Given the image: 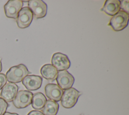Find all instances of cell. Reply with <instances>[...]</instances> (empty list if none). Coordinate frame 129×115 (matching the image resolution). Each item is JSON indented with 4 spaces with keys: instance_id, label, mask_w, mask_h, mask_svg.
I'll list each match as a JSON object with an SVG mask.
<instances>
[{
    "instance_id": "52a82bcc",
    "label": "cell",
    "mask_w": 129,
    "mask_h": 115,
    "mask_svg": "<svg viewBox=\"0 0 129 115\" xmlns=\"http://www.w3.org/2000/svg\"><path fill=\"white\" fill-rule=\"evenodd\" d=\"M33 18L31 11L28 7H24L19 11L16 22L18 26L20 28H25L30 26Z\"/></svg>"
},
{
    "instance_id": "4fadbf2b",
    "label": "cell",
    "mask_w": 129,
    "mask_h": 115,
    "mask_svg": "<svg viewBox=\"0 0 129 115\" xmlns=\"http://www.w3.org/2000/svg\"><path fill=\"white\" fill-rule=\"evenodd\" d=\"M120 1L119 0H106L100 11L107 15L113 16L120 11Z\"/></svg>"
},
{
    "instance_id": "3957f363",
    "label": "cell",
    "mask_w": 129,
    "mask_h": 115,
    "mask_svg": "<svg viewBox=\"0 0 129 115\" xmlns=\"http://www.w3.org/2000/svg\"><path fill=\"white\" fill-rule=\"evenodd\" d=\"M81 93L74 88L64 90L61 98V105L66 108H71L77 103Z\"/></svg>"
},
{
    "instance_id": "277c9868",
    "label": "cell",
    "mask_w": 129,
    "mask_h": 115,
    "mask_svg": "<svg viewBox=\"0 0 129 115\" xmlns=\"http://www.w3.org/2000/svg\"><path fill=\"white\" fill-rule=\"evenodd\" d=\"M28 8L31 11L35 19L44 17L47 11L46 4L42 0H30L28 3Z\"/></svg>"
},
{
    "instance_id": "ac0fdd59",
    "label": "cell",
    "mask_w": 129,
    "mask_h": 115,
    "mask_svg": "<svg viewBox=\"0 0 129 115\" xmlns=\"http://www.w3.org/2000/svg\"><path fill=\"white\" fill-rule=\"evenodd\" d=\"M120 1V9L122 10V11L125 12L126 13H129L128 10V1Z\"/></svg>"
},
{
    "instance_id": "30bf717a",
    "label": "cell",
    "mask_w": 129,
    "mask_h": 115,
    "mask_svg": "<svg viewBox=\"0 0 129 115\" xmlns=\"http://www.w3.org/2000/svg\"><path fill=\"white\" fill-rule=\"evenodd\" d=\"M18 86L15 83H7L2 88L1 96L7 102L12 101L15 98L18 91Z\"/></svg>"
},
{
    "instance_id": "2e32d148",
    "label": "cell",
    "mask_w": 129,
    "mask_h": 115,
    "mask_svg": "<svg viewBox=\"0 0 129 115\" xmlns=\"http://www.w3.org/2000/svg\"><path fill=\"white\" fill-rule=\"evenodd\" d=\"M58 108L59 104L57 102L51 100H47L41 109V112L44 115H56Z\"/></svg>"
},
{
    "instance_id": "ffe728a7",
    "label": "cell",
    "mask_w": 129,
    "mask_h": 115,
    "mask_svg": "<svg viewBox=\"0 0 129 115\" xmlns=\"http://www.w3.org/2000/svg\"><path fill=\"white\" fill-rule=\"evenodd\" d=\"M27 115H44L41 111L36 110H33L30 111Z\"/></svg>"
},
{
    "instance_id": "7402d4cb",
    "label": "cell",
    "mask_w": 129,
    "mask_h": 115,
    "mask_svg": "<svg viewBox=\"0 0 129 115\" xmlns=\"http://www.w3.org/2000/svg\"><path fill=\"white\" fill-rule=\"evenodd\" d=\"M2 69H3V67H2V62H1V59H0V72L2 71Z\"/></svg>"
},
{
    "instance_id": "7a4b0ae2",
    "label": "cell",
    "mask_w": 129,
    "mask_h": 115,
    "mask_svg": "<svg viewBox=\"0 0 129 115\" xmlns=\"http://www.w3.org/2000/svg\"><path fill=\"white\" fill-rule=\"evenodd\" d=\"M128 19V14L120 10L112 17L108 25L114 31H119L124 29L127 26Z\"/></svg>"
},
{
    "instance_id": "6da1fadb",
    "label": "cell",
    "mask_w": 129,
    "mask_h": 115,
    "mask_svg": "<svg viewBox=\"0 0 129 115\" xmlns=\"http://www.w3.org/2000/svg\"><path fill=\"white\" fill-rule=\"evenodd\" d=\"M30 72L23 64L11 67L6 73V78L9 83H20L24 78L28 75Z\"/></svg>"
},
{
    "instance_id": "44dd1931",
    "label": "cell",
    "mask_w": 129,
    "mask_h": 115,
    "mask_svg": "<svg viewBox=\"0 0 129 115\" xmlns=\"http://www.w3.org/2000/svg\"><path fill=\"white\" fill-rule=\"evenodd\" d=\"M4 115H19V114L16 113H12V112H6Z\"/></svg>"
},
{
    "instance_id": "ba28073f",
    "label": "cell",
    "mask_w": 129,
    "mask_h": 115,
    "mask_svg": "<svg viewBox=\"0 0 129 115\" xmlns=\"http://www.w3.org/2000/svg\"><path fill=\"white\" fill-rule=\"evenodd\" d=\"M23 2L21 0H10L4 6V11L8 18L16 19L22 8Z\"/></svg>"
},
{
    "instance_id": "7c38bea8",
    "label": "cell",
    "mask_w": 129,
    "mask_h": 115,
    "mask_svg": "<svg viewBox=\"0 0 129 115\" xmlns=\"http://www.w3.org/2000/svg\"><path fill=\"white\" fill-rule=\"evenodd\" d=\"M22 84L25 87L30 91L39 89L42 83V78L39 75H28L22 80Z\"/></svg>"
},
{
    "instance_id": "603a6c76",
    "label": "cell",
    "mask_w": 129,
    "mask_h": 115,
    "mask_svg": "<svg viewBox=\"0 0 129 115\" xmlns=\"http://www.w3.org/2000/svg\"><path fill=\"white\" fill-rule=\"evenodd\" d=\"M80 115H84L83 114H80Z\"/></svg>"
},
{
    "instance_id": "9c48e42d",
    "label": "cell",
    "mask_w": 129,
    "mask_h": 115,
    "mask_svg": "<svg viewBox=\"0 0 129 115\" xmlns=\"http://www.w3.org/2000/svg\"><path fill=\"white\" fill-rule=\"evenodd\" d=\"M56 81L57 85L62 90L69 89L73 86L75 79L72 74L69 73L67 70L58 71Z\"/></svg>"
},
{
    "instance_id": "5bb4252c",
    "label": "cell",
    "mask_w": 129,
    "mask_h": 115,
    "mask_svg": "<svg viewBox=\"0 0 129 115\" xmlns=\"http://www.w3.org/2000/svg\"><path fill=\"white\" fill-rule=\"evenodd\" d=\"M58 71L51 64L43 65L40 69V73L43 78L47 80L54 81L57 75Z\"/></svg>"
},
{
    "instance_id": "8992f818",
    "label": "cell",
    "mask_w": 129,
    "mask_h": 115,
    "mask_svg": "<svg viewBox=\"0 0 129 115\" xmlns=\"http://www.w3.org/2000/svg\"><path fill=\"white\" fill-rule=\"evenodd\" d=\"M51 64L57 71H62L69 69L71 65L68 57L60 52L55 53L51 57Z\"/></svg>"
},
{
    "instance_id": "8fae6325",
    "label": "cell",
    "mask_w": 129,
    "mask_h": 115,
    "mask_svg": "<svg viewBox=\"0 0 129 115\" xmlns=\"http://www.w3.org/2000/svg\"><path fill=\"white\" fill-rule=\"evenodd\" d=\"M46 96L51 100L55 102L59 101L61 100L63 94L62 90L57 85L55 84H48L44 88Z\"/></svg>"
},
{
    "instance_id": "9a60e30c",
    "label": "cell",
    "mask_w": 129,
    "mask_h": 115,
    "mask_svg": "<svg viewBox=\"0 0 129 115\" xmlns=\"http://www.w3.org/2000/svg\"><path fill=\"white\" fill-rule=\"evenodd\" d=\"M47 99L44 95L41 92H37L33 94L32 98V107L36 110H41L44 107Z\"/></svg>"
},
{
    "instance_id": "d6986e66",
    "label": "cell",
    "mask_w": 129,
    "mask_h": 115,
    "mask_svg": "<svg viewBox=\"0 0 129 115\" xmlns=\"http://www.w3.org/2000/svg\"><path fill=\"white\" fill-rule=\"evenodd\" d=\"M7 79L5 74L0 73V90L7 84Z\"/></svg>"
},
{
    "instance_id": "e0dca14e",
    "label": "cell",
    "mask_w": 129,
    "mask_h": 115,
    "mask_svg": "<svg viewBox=\"0 0 129 115\" xmlns=\"http://www.w3.org/2000/svg\"><path fill=\"white\" fill-rule=\"evenodd\" d=\"M8 103L2 98L0 97V115H4L8 107Z\"/></svg>"
},
{
    "instance_id": "5b68a950",
    "label": "cell",
    "mask_w": 129,
    "mask_h": 115,
    "mask_svg": "<svg viewBox=\"0 0 129 115\" xmlns=\"http://www.w3.org/2000/svg\"><path fill=\"white\" fill-rule=\"evenodd\" d=\"M33 93L28 90H20L17 92L13 100L14 105L17 108H24L31 104Z\"/></svg>"
}]
</instances>
